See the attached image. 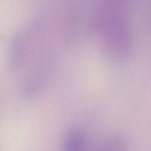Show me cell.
Segmentation results:
<instances>
[{
	"label": "cell",
	"mask_w": 151,
	"mask_h": 151,
	"mask_svg": "<svg viewBox=\"0 0 151 151\" xmlns=\"http://www.w3.org/2000/svg\"><path fill=\"white\" fill-rule=\"evenodd\" d=\"M84 138L78 133H73L65 142V147L70 150H79L84 145Z\"/></svg>",
	"instance_id": "obj_1"
}]
</instances>
